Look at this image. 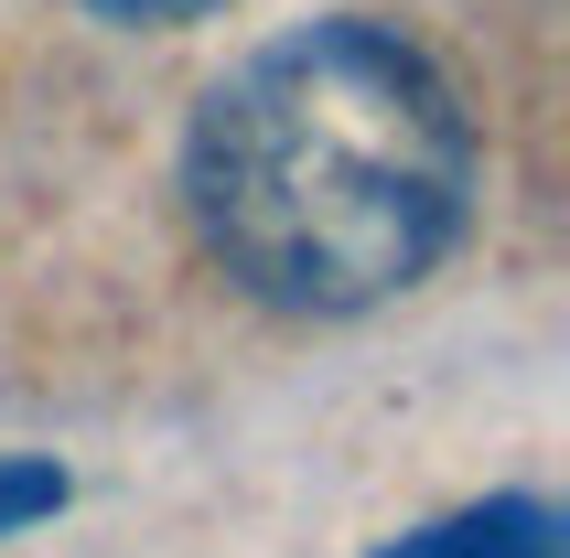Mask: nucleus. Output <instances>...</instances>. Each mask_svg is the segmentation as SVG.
Returning <instances> with one entry per match:
<instances>
[{
    "mask_svg": "<svg viewBox=\"0 0 570 558\" xmlns=\"http://www.w3.org/2000/svg\"><path fill=\"white\" fill-rule=\"evenodd\" d=\"M194 237L269 311H377L431 279L474 216V119L387 22L258 43L184 140Z\"/></svg>",
    "mask_w": 570,
    "mask_h": 558,
    "instance_id": "1",
    "label": "nucleus"
},
{
    "mask_svg": "<svg viewBox=\"0 0 570 558\" xmlns=\"http://www.w3.org/2000/svg\"><path fill=\"white\" fill-rule=\"evenodd\" d=\"M377 558H560V505L549 495H484L463 516H431V527L387 537Z\"/></svg>",
    "mask_w": 570,
    "mask_h": 558,
    "instance_id": "2",
    "label": "nucleus"
},
{
    "mask_svg": "<svg viewBox=\"0 0 570 558\" xmlns=\"http://www.w3.org/2000/svg\"><path fill=\"white\" fill-rule=\"evenodd\" d=\"M65 505V472L32 462V451H0V537H22L32 516H55Z\"/></svg>",
    "mask_w": 570,
    "mask_h": 558,
    "instance_id": "3",
    "label": "nucleus"
},
{
    "mask_svg": "<svg viewBox=\"0 0 570 558\" xmlns=\"http://www.w3.org/2000/svg\"><path fill=\"white\" fill-rule=\"evenodd\" d=\"M97 22H129V32H161V22H205V11H226V0H87Z\"/></svg>",
    "mask_w": 570,
    "mask_h": 558,
    "instance_id": "4",
    "label": "nucleus"
}]
</instances>
